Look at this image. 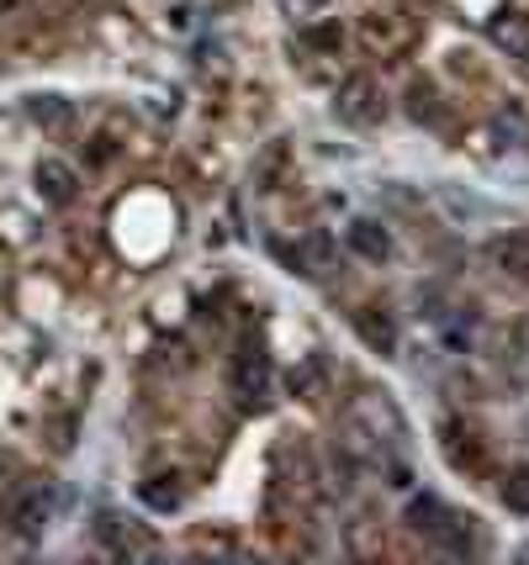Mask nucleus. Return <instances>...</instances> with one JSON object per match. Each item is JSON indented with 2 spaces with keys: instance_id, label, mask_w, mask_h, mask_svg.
Listing matches in <instances>:
<instances>
[{
  "instance_id": "f257e3e1",
  "label": "nucleus",
  "mask_w": 529,
  "mask_h": 565,
  "mask_svg": "<svg viewBox=\"0 0 529 565\" xmlns=\"http://www.w3.org/2000/svg\"><path fill=\"white\" fill-rule=\"evenodd\" d=\"M381 85L371 79V74H350L339 90H334V117L339 122H350V127H371L381 122Z\"/></svg>"
},
{
  "instance_id": "f03ea898",
  "label": "nucleus",
  "mask_w": 529,
  "mask_h": 565,
  "mask_svg": "<svg viewBox=\"0 0 529 565\" xmlns=\"http://www.w3.org/2000/svg\"><path fill=\"white\" fill-rule=\"evenodd\" d=\"M360 43L377 58H392V53H403L413 43V22L398 17V11H371V17H360Z\"/></svg>"
},
{
  "instance_id": "7ed1b4c3",
  "label": "nucleus",
  "mask_w": 529,
  "mask_h": 565,
  "mask_svg": "<svg viewBox=\"0 0 529 565\" xmlns=\"http://www.w3.org/2000/svg\"><path fill=\"white\" fill-rule=\"evenodd\" d=\"M49 518H53V492L43 481H27L22 497L11 502V529H17V540H43Z\"/></svg>"
},
{
  "instance_id": "20e7f679",
  "label": "nucleus",
  "mask_w": 529,
  "mask_h": 565,
  "mask_svg": "<svg viewBox=\"0 0 529 565\" xmlns=\"http://www.w3.org/2000/svg\"><path fill=\"white\" fill-rule=\"evenodd\" d=\"M233 386H239V402H250V407L265 402V392H271V360H265V349L260 344H250L244 354H239V365H233Z\"/></svg>"
},
{
  "instance_id": "39448f33",
  "label": "nucleus",
  "mask_w": 529,
  "mask_h": 565,
  "mask_svg": "<svg viewBox=\"0 0 529 565\" xmlns=\"http://www.w3.org/2000/svg\"><path fill=\"white\" fill-rule=\"evenodd\" d=\"M38 196L49 201V206H70L80 196V174L64 164V159H38Z\"/></svg>"
},
{
  "instance_id": "423d86ee",
  "label": "nucleus",
  "mask_w": 529,
  "mask_h": 565,
  "mask_svg": "<svg viewBox=\"0 0 529 565\" xmlns=\"http://www.w3.org/2000/svg\"><path fill=\"white\" fill-rule=\"evenodd\" d=\"M487 265L508 280H525L529 286V233H508V238H493L487 244Z\"/></svg>"
},
{
  "instance_id": "0eeeda50",
  "label": "nucleus",
  "mask_w": 529,
  "mask_h": 565,
  "mask_svg": "<svg viewBox=\"0 0 529 565\" xmlns=\"http://www.w3.org/2000/svg\"><path fill=\"white\" fill-rule=\"evenodd\" d=\"M487 38H493V49L508 53V58H529V17H519V11L487 17Z\"/></svg>"
},
{
  "instance_id": "6e6552de",
  "label": "nucleus",
  "mask_w": 529,
  "mask_h": 565,
  "mask_svg": "<svg viewBox=\"0 0 529 565\" xmlns=\"http://www.w3.org/2000/svg\"><path fill=\"white\" fill-rule=\"evenodd\" d=\"M345 238H350V248L360 259H371V265L392 259V233H387L377 217H355L350 227H345Z\"/></svg>"
},
{
  "instance_id": "1a4fd4ad",
  "label": "nucleus",
  "mask_w": 529,
  "mask_h": 565,
  "mask_svg": "<svg viewBox=\"0 0 529 565\" xmlns=\"http://www.w3.org/2000/svg\"><path fill=\"white\" fill-rule=\"evenodd\" d=\"M355 333L377 349V354H392V349H398V328H392V318L377 312V307H360V312H355Z\"/></svg>"
},
{
  "instance_id": "9d476101",
  "label": "nucleus",
  "mask_w": 529,
  "mask_h": 565,
  "mask_svg": "<svg viewBox=\"0 0 529 565\" xmlns=\"http://www.w3.org/2000/svg\"><path fill=\"white\" fill-rule=\"evenodd\" d=\"M292 265L303 275H328V265H334V244H328V233H307L303 244L292 248Z\"/></svg>"
},
{
  "instance_id": "9b49d317",
  "label": "nucleus",
  "mask_w": 529,
  "mask_h": 565,
  "mask_svg": "<svg viewBox=\"0 0 529 565\" xmlns=\"http://www.w3.org/2000/svg\"><path fill=\"white\" fill-rule=\"evenodd\" d=\"M138 497L149 502L154 513H176V508H180V487H176V476H149V481L138 487Z\"/></svg>"
},
{
  "instance_id": "f8f14e48",
  "label": "nucleus",
  "mask_w": 529,
  "mask_h": 565,
  "mask_svg": "<svg viewBox=\"0 0 529 565\" xmlns=\"http://www.w3.org/2000/svg\"><path fill=\"white\" fill-rule=\"evenodd\" d=\"M493 132H498L508 148H525L529 143V111L525 106H504V111L493 117Z\"/></svg>"
},
{
  "instance_id": "ddd939ff",
  "label": "nucleus",
  "mask_w": 529,
  "mask_h": 565,
  "mask_svg": "<svg viewBox=\"0 0 529 565\" xmlns=\"http://www.w3.org/2000/svg\"><path fill=\"white\" fill-rule=\"evenodd\" d=\"M27 117H32L38 127H64L75 111H70V100L64 96H32L27 100Z\"/></svg>"
},
{
  "instance_id": "4468645a",
  "label": "nucleus",
  "mask_w": 529,
  "mask_h": 565,
  "mask_svg": "<svg viewBox=\"0 0 529 565\" xmlns=\"http://www.w3.org/2000/svg\"><path fill=\"white\" fill-rule=\"evenodd\" d=\"M504 508L508 513H529V466L514 470V476L504 481Z\"/></svg>"
},
{
  "instance_id": "2eb2a0df",
  "label": "nucleus",
  "mask_w": 529,
  "mask_h": 565,
  "mask_svg": "<svg viewBox=\"0 0 529 565\" xmlns=\"http://www.w3.org/2000/svg\"><path fill=\"white\" fill-rule=\"evenodd\" d=\"M292 392L307 396V402H313V396L324 392V370H318V360H307L303 370H292Z\"/></svg>"
},
{
  "instance_id": "dca6fc26",
  "label": "nucleus",
  "mask_w": 529,
  "mask_h": 565,
  "mask_svg": "<svg viewBox=\"0 0 529 565\" xmlns=\"http://www.w3.org/2000/svg\"><path fill=\"white\" fill-rule=\"evenodd\" d=\"M334 0H281V11L292 17V22H318Z\"/></svg>"
}]
</instances>
